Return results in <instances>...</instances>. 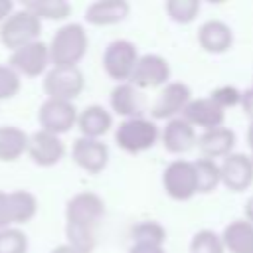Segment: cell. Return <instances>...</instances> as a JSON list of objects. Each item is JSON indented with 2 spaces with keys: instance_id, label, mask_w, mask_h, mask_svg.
Wrapping results in <instances>:
<instances>
[{
  "instance_id": "cell-1",
  "label": "cell",
  "mask_w": 253,
  "mask_h": 253,
  "mask_svg": "<svg viewBox=\"0 0 253 253\" xmlns=\"http://www.w3.org/2000/svg\"><path fill=\"white\" fill-rule=\"evenodd\" d=\"M105 217V202L95 192H79L65 204V237L67 245L79 253H93L97 229Z\"/></svg>"
},
{
  "instance_id": "cell-2",
  "label": "cell",
  "mask_w": 253,
  "mask_h": 253,
  "mask_svg": "<svg viewBox=\"0 0 253 253\" xmlns=\"http://www.w3.org/2000/svg\"><path fill=\"white\" fill-rule=\"evenodd\" d=\"M49 45V57L53 67H77L89 49V36L83 24L67 22L53 36Z\"/></svg>"
},
{
  "instance_id": "cell-3",
  "label": "cell",
  "mask_w": 253,
  "mask_h": 253,
  "mask_svg": "<svg viewBox=\"0 0 253 253\" xmlns=\"http://www.w3.org/2000/svg\"><path fill=\"white\" fill-rule=\"evenodd\" d=\"M160 138V130L154 121L146 117L123 119L115 128V142L128 154H140L150 150Z\"/></svg>"
},
{
  "instance_id": "cell-4",
  "label": "cell",
  "mask_w": 253,
  "mask_h": 253,
  "mask_svg": "<svg viewBox=\"0 0 253 253\" xmlns=\"http://www.w3.org/2000/svg\"><path fill=\"white\" fill-rule=\"evenodd\" d=\"M42 34V20L22 6L14 10L0 26V42L6 49L16 51L32 42H38Z\"/></svg>"
},
{
  "instance_id": "cell-5",
  "label": "cell",
  "mask_w": 253,
  "mask_h": 253,
  "mask_svg": "<svg viewBox=\"0 0 253 253\" xmlns=\"http://www.w3.org/2000/svg\"><path fill=\"white\" fill-rule=\"evenodd\" d=\"M138 47L125 38L113 40L103 51V69L117 83H126L132 77V71L138 63Z\"/></svg>"
},
{
  "instance_id": "cell-6",
  "label": "cell",
  "mask_w": 253,
  "mask_h": 253,
  "mask_svg": "<svg viewBox=\"0 0 253 253\" xmlns=\"http://www.w3.org/2000/svg\"><path fill=\"white\" fill-rule=\"evenodd\" d=\"M162 188L176 202H188L198 194V176L194 162L176 158L162 170Z\"/></svg>"
},
{
  "instance_id": "cell-7",
  "label": "cell",
  "mask_w": 253,
  "mask_h": 253,
  "mask_svg": "<svg viewBox=\"0 0 253 253\" xmlns=\"http://www.w3.org/2000/svg\"><path fill=\"white\" fill-rule=\"evenodd\" d=\"M85 89V77L79 67H51L43 75V91L47 99L73 103Z\"/></svg>"
},
{
  "instance_id": "cell-8",
  "label": "cell",
  "mask_w": 253,
  "mask_h": 253,
  "mask_svg": "<svg viewBox=\"0 0 253 253\" xmlns=\"http://www.w3.org/2000/svg\"><path fill=\"white\" fill-rule=\"evenodd\" d=\"M77 109L69 101H57V99H45L38 109V123L42 130H47L51 134H65L73 126H77Z\"/></svg>"
},
{
  "instance_id": "cell-9",
  "label": "cell",
  "mask_w": 253,
  "mask_h": 253,
  "mask_svg": "<svg viewBox=\"0 0 253 253\" xmlns=\"http://www.w3.org/2000/svg\"><path fill=\"white\" fill-rule=\"evenodd\" d=\"M51 57H49V45L42 40L32 42L16 51H12L10 55V67L14 71H18V75L22 77H38V75H45L49 69Z\"/></svg>"
},
{
  "instance_id": "cell-10",
  "label": "cell",
  "mask_w": 253,
  "mask_h": 253,
  "mask_svg": "<svg viewBox=\"0 0 253 253\" xmlns=\"http://www.w3.org/2000/svg\"><path fill=\"white\" fill-rule=\"evenodd\" d=\"M192 101V91L186 83L182 81H170L168 85H164L150 109L152 119L156 121H172L176 117H182L184 109L188 107V103Z\"/></svg>"
},
{
  "instance_id": "cell-11",
  "label": "cell",
  "mask_w": 253,
  "mask_h": 253,
  "mask_svg": "<svg viewBox=\"0 0 253 253\" xmlns=\"http://www.w3.org/2000/svg\"><path fill=\"white\" fill-rule=\"evenodd\" d=\"M170 63L158 53H144L132 71L130 83L136 89H156L170 83Z\"/></svg>"
},
{
  "instance_id": "cell-12",
  "label": "cell",
  "mask_w": 253,
  "mask_h": 253,
  "mask_svg": "<svg viewBox=\"0 0 253 253\" xmlns=\"http://www.w3.org/2000/svg\"><path fill=\"white\" fill-rule=\"evenodd\" d=\"M109 146L101 138H87L79 136L71 144V158L73 162L85 170L87 174H99L109 164Z\"/></svg>"
},
{
  "instance_id": "cell-13",
  "label": "cell",
  "mask_w": 253,
  "mask_h": 253,
  "mask_svg": "<svg viewBox=\"0 0 253 253\" xmlns=\"http://www.w3.org/2000/svg\"><path fill=\"white\" fill-rule=\"evenodd\" d=\"M28 156L36 166L42 168H51L61 162L65 156V144L61 136L51 134L47 130H36L30 134V144H28Z\"/></svg>"
},
{
  "instance_id": "cell-14",
  "label": "cell",
  "mask_w": 253,
  "mask_h": 253,
  "mask_svg": "<svg viewBox=\"0 0 253 253\" xmlns=\"http://www.w3.org/2000/svg\"><path fill=\"white\" fill-rule=\"evenodd\" d=\"M221 184L231 192H243L253 184V160L245 152H231L221 160Z\"/></svg>"
},
{
  "instance_id": "cell-15",
  "label": "cell",
  "mask_w": 253,
  "mask_h": 253,
  "mask_svg": "<svg viewBox=\"0 0 253 253\" xmlns=\"http://www.w3.org/2000/svg\"><path fill=\"white\" fill-rule=\"evenodd\" d=\"M182 117L196 128L200 126L202 130H213L223 126L225 123V111L208 95L200 99H192L188 107L184 109Z\"/></svg>"
},
{
  "instance_id": "cell-16",
  "label": "cell",
  "mask_w": 253,
  "mask_h": 253,
  "mask_svg": "<svg viewBox=\"0 0 253 253\" xmlns=\"http://www.w3.org/2000/svg\"><path fill=\"white\" fill-rule=\"evenodd\" d=\"M198 43L206 53L221 55L233 45V30L219 18H210L198 28Z\"/></svg>"
},
{
  "instance_id": "cell-17",
  "label": "cell",
  "mask_w": 253,
  "mask_h": 253,
  "mask_svg": "<svg viewBox=\"0 0 253 253\" xmlns=\"http://www.w3.org/2000/svg\"><path fill=\"white\" fill-rule=\"evenodd\" d=\"M160 142L166 152L184 154L198 144V134H196V128L184 117H176L168 121L160 130Z\"/></svg>"
},
{
  "instance_id": "cell-18",
  "label": "cell",
  "mask_w": 253,
  "mask_h": 253,
  "mask_svg": "<svg viewBox=\"0 0 253 253\" xmlns=\"http://www.w3.org/2000/svg\"><path fill=\"white\" fill-rule=\"evenodd\" d=\"M130 4L126 0H97L85 8V22L91 26H115L126 20Z\"/></svg>"
},
{
  "instance_id": "cell-19",
  "label": "cell",
  "mask_w": 253,
  "mask_h": 253,
  "mask_svg": "<svg viewBox=\"0 0 253 253\" xmlns=\"http://www.w3.org/2000/svg\"><path fill=\"white\" fill-rule=\"evenodd\" d=\"M109 103L111 109L123 117V119H134V117H142L144 105H142V97H140V89H136L130 81L126 83H117L109 95Z\"/></svg>"
},
{
  "instance_id": "cell-20",
  "label": "cell",
  "mask_w": 253,
  "mask_h": 253,
  "mask_svg": "<svg viewBox=\"0 0 253 253\" xmlns=\"http://www.w3.org/2000/svg\"><path fill=\"white\" fill-rule=\"evenodd\" d=\"M237 142L235 132L229 126H219L213 130H204L198 136V148L206 158H225L233 152V146Z\"/></svg>"
},
{
  "instance_id": "cell-21",
  "label": "cell",
  "mask_w": 253,
  "mask_h": 253,
  "mask_svg": "<svg viewBox=\"0 0 253 253\" xmlns=\"http://www.w3.org/2000/svg\"><path fill=\"white\" fill-rule=\"evenodd\" d=\"M113 126V115L103 105H87L77 115V128L81 136L87 138H101Z\"/></svg>"
},
{
  "instance_id": "cell-22",
  "label": "cell",
  "mask_w": 253,
  "mask_h": 253,
  "mask_svg": "<svg viewBox=\"0 0 253 253\" xmlns=\"http://www.w3.org/2000/svg\"><path fill=\"white\" fill-rule=\"evenodd\" d=\"M221 239L229 253H253V223L245 217L233 219L223 227Z\"/></svg>"
},
{
  "instance_id": "cell-23",
  "label": "cell",
  "mask_w": 253,
  "mask_h": 253,
  "mask_svg": "<svg viewBox=\"0 0 253 253\" xmlns=\"http://www.w3.org/2000/svg\"><path fill=\"white\" fill-rule=\"evenodd\" d=\"M30 134H26L22 128L8 125L0 126V160L2 162H14L24 152H28Z\"/></svg>"
},
{
  "instance_id": "cell-24",
  "label": "cell",
  "mask_w": 253,
  "mask_h": 253,
  "mask_svg": "<svg viewBox=\"0 0 253 253\" xmlns=\"http://www.w3.org/2000/svg\"><path fill=\"white\" fill-rule=\"evenodd\" d=\"M24 8L38 16L40 20L51 22H61L71 14V4L65 0H28L24 2Z\"/></svg>"
},
{
  "instance_id": "cell-25",
  "label": "cell",
  "mask_w": 253,
  "mask_h": 253,
  "mask_svg": "<svg viewBox=\"0 0 253 253\" xmlns=\"http://www.w3.org/2000/svg\"><path fill=\"white\" fill-rule=\"evenodd\" d=\"M196 176H198V194H211L221 184V166L211 158H198L194 160Z\"/></svg>"
},
{
  "instance_id": "cell-26",
  "label": "cell",
  "mask_w": 253,
  "mask_h": 253,
  "mask_svg": "<svg viewBox=\"0 0 253 253\" xmlns=\"http://www.w3.org/2000/svg\"><path fill=\"white\" fill-rule=\"evenodd\" d=\"M12 211H14V225H24L32 221L38 213V198L28 190H14L10 192Z\"/></svg>"
},
{
  "instance_id": "cell-27",
  "label": "cell",
  "mask_w": 253,
  "mask_h": 253,
  "mask_svg": "<svg viewBox=\"0 0 253 253\" xmlns=\"http://www.w3.org/2000/svg\"><path fill=\"white\" fill-rule=\"evenodd\" d=\"M132 243H154V245H164L166 243V229L162 223L154 219H144L136 223L130 229Z\"/></svg>"
},
{
  "instance_id": "cell-28",
  "label": "cell",
  "mask_w": 253,
  "mask_h": 253,
  "mask_svg": "<svg viewBox=\"0 0 253 253\" xmlns=\"http://www.w3.org/2000/svg\"><path fill=\"white\" fill-rule=\"evenodd\" d=\"M190 253H225V245L221 235L213 229H200L192 235Z\"/></svg>"
},
{
  "instance_id": "cell-29",
  "label": "cell",
  "mask_w": 253,
  "mask_h": 253,
  "mask_svg": "<svg viewBox=\"0 0 253 253\" xmlns=\"http://www.w3.org/2000/svg\"><path fill=\"white\" fill-rule=\"evenodd\" d=\"M164 10L172 22L190 24L196 20V16L200 12V2L198 0H168L164 4Z\"/></svg>"
},
{
  "instance_id": "cell-30",
  "label": "cell",
  "mask_w": 253,
  "mask_h": 253,
  "mask_svg": "<svg viewBox=\"0 0 253 253\" xmlns=\"http://www.w3.org/2000/svg\"><path fill=\"white\" fill-rule=\"evenodd\" d=\"M0 253H28V235L20 227L0 229Z\"/></svg>"
},
{
  "instance_id": "cell-31",
  "label": "cell",
  "mask_w": 253,
  "mask_h": 253,
  "mask_svg": "<svg viewBox=\"0 0 253 253\" xmlns=\"http://www.w3.org/2000/svg\"><path fill=\"white\" fill-rule=\"evenodd\" d=\"M20 87H22V79L18 71H14L10 65L0 63V101L16 97Z\"/></svg>"
},
{
  "instance_id": "cell-32",
  "label": "cell",
  "mask_w": 253,
  "mask_h": 253,
  "mask_svg": "<svg viewBox=\"0 0 253 253\" xmlns=\"http://www.w3.org/2000/svg\"><path fill=\"white\" fill-rule=\"evenodd\" d=\"M210 97H211L223 111L229 109V107L241 105V91H239L237 87H233V85H221V87L213 89V91L210 93Z\"/></svg>"
},
{
  "instance_id": "cell-33",
  "label": "cell",
  "mask_w": 253,
  "mask_h": 253,
  "mask_svg": "<svg viewBox=\"0 0 253 253\" xmlns=\"http://www.w3.org/2000/svg\"><path fill=\"white\" fill-rule=\"evenodd\" d=\"M14 227V211L10 202V192L0 190V229Z\"/></svg>"
},
{
  "instance_id": "cell-34",
  "label": "cell",
  "mask_w": 253,
  "mask_h": 253,
  "mask_svg": "<svg viewBox=\"0 0 253 253\" xmlns=\"http://www.w3.org/2000/svg\"><path fill=\"white\" fill-rule=\"evenodd\" d=\"M128 253H166L164 245H154V243H132Z\"/></svg>"
},
{
  "instance_id": "cell-35",
  "label": "cell",
  "mask_w": 253,
  "mask_h": 253,
  "mask_svg": "<svg viewBox=\"0 0 253 253\" xmlns=\"http://www.w3.org/2000/svg\"><path fill=\"white\" fill-rule=\"evenodd\" d=\"M239 107L243 109V113H245L249 119H253V87L241 91V105H239Z\"/></svg>"
},
{
  "instance_id": "cell-36",
  "label": "cell",
  "mask_w": 253,
  "mask_h": 253,
  "mask_svg": "<svg viewBox=\"0 0 253 253\" xmlns=\"http://www.w3.org/2000/svg\"><path fill=\"white\" fill-rule=\"evenodd\" d=\"M12 12H14L12 0H0V26H2V22H4Z\"/></svg>"
},
{
  "instance_id": "cell-37",
  "label": "cell",
  "mask_w": 253,
  "mask_h": 253,
  "mask_svg": "<svg viewBox=\"0 0 253 253\" xmlns=\"http://www.w3.org/2000/svg\"><path fill=\"white\" fill-rule=\"evenodd\" d=\"M49 253H79V251H77V249H73L71 245L63 243V245H57V247H53Z\"/></svg>"
},
{
  "instance_id": "cell-38",
  "label": "cell",
  "mask_w": 253,
  "mask_h": 253,
  "mask_svg": "<svg viewBox=\"0 0 253 253\" xmlns=\"http://www.w3.org/2000/svg\"><path fill=\"white\" fill-rule=\"evenodd\" d=\"M245 219H247L249 223H253V196L245 202Z\"/></svg>"
},
{
  "instance_id": "cell-39",
  "label": "cell",
  "mask_w": 253,
  "mask_h": 253,
  "mask_svg": "<svg viewBox=\"0 0 253 253\" xmlns=\"http://www.w3.org/2000/svg\"><path fill=\"white\" fill-rule=\"evenodd\" d=\"M247 144H249V148L253 146V119H249V126H247Z\"/></svg>"
},
{
  "instance_id": "cell-40",
  "label": "cell",
  "mask_w": 253,
  "mask_h": 253,
  "mask_svg": "<svg viewBox=\"0 0 253 253\" xmlns=\"http://www.w3.org/2000/svg\"><path fill=\"white\" fill-rule=\"evenodd\" d=\"M249 150H251V154H249V156H251V160H253V146H251V148H249Z\"/></svg>"
}]
</instances>
